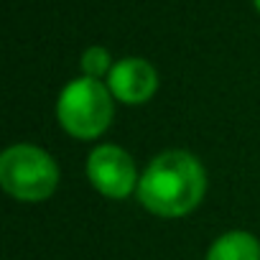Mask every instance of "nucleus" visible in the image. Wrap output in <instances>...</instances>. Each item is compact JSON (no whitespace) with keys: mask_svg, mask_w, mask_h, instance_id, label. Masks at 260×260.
<instances>
[{"mask_svg":"<svg viewBox=\"0 0 260 260\" xmlns=\"http://www.w3.org/2000/svg\"><path fill=\"white\" fill-rule=\"evenodd\" d=\"M207 186V169L199 156L184 148H169L156 153L143 169L136 199L153 217L181 219L204 202Z\"/></svg>","mask_w":260,"mask_h":260,"instance_id":"nucleus-1","label":"nucleus"},{"mask_svg":"<svg viewBox=\"0 0 260 260\" xmlns=\"http://www.w3.org/2000/svg\"><path fill=\"white\" fill-rule=\"evenodd\" d=\"M56 122L74 141H97L115 117V97L102 79L77 77L67 82L56 97Z\"/></svg>","mask_w":260,"mask_h":260,"instance_id":"nucleus-2","label":"nucleus"},{"mask_svg":"<svg viewBox=\"0 0 260 260\" xmlns=\"http://www.w3.org/2000/svg\"><path fill=\"white\" fill-rule=\"evenodd\" d=\"M61 169L56 158L36 143H13L0 153V186L23 204H39L56 194Z\"/></svg>","mask_w":260,"mask_h":260,"instance_id":"nucleus-3","label":"nucleus"},{"mask_svg":"<svg viewBox=\"0 0 260 260\" xmlns=\"http://www.w3.org/2000/svg\"><path fill=\"white\" fill-rule=\"evenodd\" d=\"M84 171L92 189L105 199H115V202L133 197L141 184V171L136 158L117 143L94 146L87 156Z\"/></svg>","mask_w":260,"mask_h":260,"instance_id":"nucleus-4","label":"nucleus"},{"mask_svg":"<svg viewBox=\"0 0 260 260\" xmlns=\"http://www.w3.org/2000/svg\"><path fill=\"white\" fill-rule=\"evenodd\" d=\"M105 82H107L115 102L127 105V107H138V105L151 102L161 84L156 67L143 56H125V59L115 61V67Z\"/></svg>","mask_w":260,"mask_h":260,"instance_id":"nucleus-5","label":"nucleus"},{"mask_svg":"<svg viewBox=\"0 0 260 260\" xmlns=\"http://www.w3.org/2000/svg\"><path fill=\"white\" fill-rule=\"evenodd\" d=\"M204 260H260V240L247 230H227L209 242Z\"/></svg>","mask_w":260,"mask_h":260,"instance_id":"nucleus-6","label":"nucleus"},{"mask_svg":"<svg viewBox=\"0 0 260 260\" xmlns=\"http://www.w3.org/2000/svg\"><path fill=\"white\" fill-rule=\"evenodd\" d=\"M115 61L110 56V51L105 46H89L82 51L79 56V69H82V77H92V79H107L110 72H112Z\"/></svg>","mask_w":260,"mask_h":260,"instance_id":"nucleus-7","label":"nucleus"},{"mask_svg":"<svg viewBox=\"0 0 260 260\" xmlns=\"http://www.w3.org/2000/svg\"><path fill=\"white\" fill-rule=\"evenodd\" d=\"M252 3H255V11L260 13V0H252Z\"/></svg>","mask_w":260,"mask_h":260,"instance_id":"nucleus-8","label":"nucleus"}]
</instances>
